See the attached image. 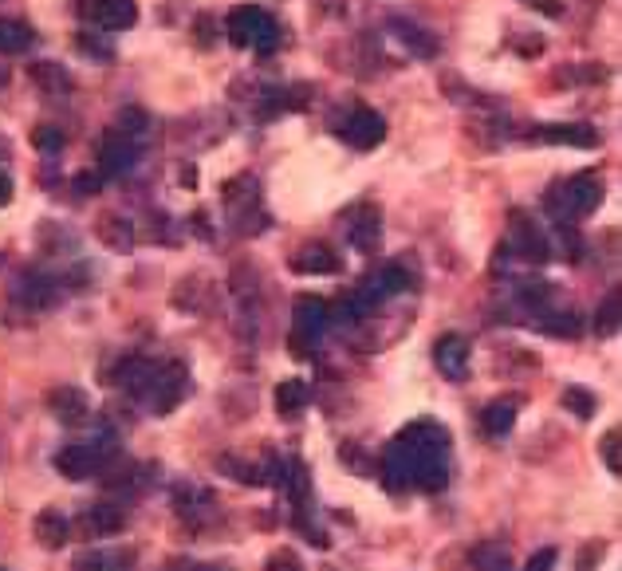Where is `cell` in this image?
Masks as SVG:
<instances>
[{
  "label": "cell",
  "mask_w": 622,
  "mask_h": 571,
  "mask_svg": "<svg viewBox=\"0 0 622 571\" xmlns=\"http://www.w3.org/2000/svg\"><path fill=\"white\" fill-rule=\"evenodd\" d=\"M445 473H449V434L434 422H418L402 430L386 453V477L394 489L414 485L434 493L445 485Z\"/></svg>",
  "instance_id": "6da1fadb"
},
{
  "label": "cell",
  "mask_w": 622,
  "mask_h": 571,
  "mask_svg": "<svg viewBox=\"0 0 622 571\" xmlns=\"http://www.w3.org/2000/svg\"><path fill=\"white\" fill-rule=\"evenodd\" d=\"M119 453V442L111 430H99L91 442H71L56 453V469H60L67 481H83L91 473H99L111 457Z\"/></svg>",
  "instance_id": "7a4b0ae2"
},
{
  "label": "cell",
  "mask_w": 622,
  "mask_h": 571,
  "mask_svg": "<svg viewBox=\"0 0 622 571\" xmlns=\"http://www.w3.org/2000/svg\"><path fill=\"white\" fill-rule=\"evenodd\" d=\"M225 32H229V40H233L237 48L272 52V48L280 44V28H276V20H272L264 8H256V4H241V8H233V12H229V20H225Z\"/></svg>",
  "instance_id": "3957f363"
},
{
  "label": "cell",
  "mask_w": 622,
  "mask_h": 571,
  "mask_svg": "<svg viewBox=\"0 0 622 571\" xmlns=\"http://www.w3.org/2000/svg\"><path fill=\"white\" fill-rule=\"evenodd\" d=\"M292 319H296V323H292V351L304 359V355H311V347L319 343V335L327 331L331 308H327L323 300H315V296H300Z\"/></svg>",
  "instance_id": "277c9868"
},
{
  "label": "cell",
  "mask_w": 622,
  "mask_h": 571,
  "mask_svg": "<svg viewBox=\"0 0 622 571\" xmlns=\"http://www.w3.org/2000/svg\"><path fill=\"white\" fill-rule=\"evenodd\" d=\"M552 201H556V209L567 213V217H591L603 205V182L595 174H575L563 186V193H556Z\"/></svg>",
  "instance_id": "5b68a950"
},
{
  "label": "cell",
  "mask_w": 622,
  "mask_h": 571,
  "mask_svg": "<svg viewBox=\"0 0 622 571\" xmlns=\"http://www.w3.org/2000/svg\"><path fill=\"white\" fill-rule=\"evenodd\" d=\"M186 386L189 382H186V371H182V367H162L158 379L150 382V390H146L142 398H146V406H150L154 414H170V410L186 398Z\"/></svg>",
  "instance_id": "8992f818"
},
{
  "label": "cell",
  "mask_w": 622,
  "mask_h": 571,
  "mask_svg": "<svg viewBox=\"0 0 622 571\" xmlns=\"http://www.w3.org/2000/svg\"><path fill=\"white\" fill-rule=\"evenodd\" d=\"M134 158H138V146H134V138H126L119 127L103 134V142H99V170H103V178L126 174V170L134 166Z\"/></svg>",
  "instance_id": "52a82bcc"
},
{
  "label": "cell",
  "mask_w": 622,
  "mask_h": 571,
  "mask_svg": "<svg viewBox=\"0 0 622 571\" xmlns=\"http://www.w3.org/2000/svg\"><path fill=\"white\" fill-rule=\"evenodd\" d=\"M87 20L103 32H126L138 20V4L134 0H91L87 4Z\"/></svg>",
  "instance_id": "ba28073f"
},
{
  "label": "cell",
  "mask_w": 622,
  "mask_h": 571,
  "mask_svg": "<svg viewBox=\"0 0 622 571\" xmlns=\"http://www.w3.org/2000/svg\"><path fill=\"white\" fill-rule=\"evenodd\" d=\"M434 363L445 379H465L469 375V343H465V335H441L434 347Z\"/></svg>",
  "instance_id": "9c48e42d"
},
{
  "label": "cell",
  "mask_w": 622,
  "mask_h": 571,
  "mask_svg": "<svg viewBox=\"0 0 622 571\" xmlns=\"http://www.w3.org/2000/svg\"><path fill=\"white\" fill-rule=\"evenodd\" d=\"M512 249L524 256V260H532V264H544V260H552V249H548V241H544V233L516 209L512 213Z\"/></svg>",
  "instance_id": "30bf717a"
},
{
  "label": "cell",
  "mask_w": 622,
  "mask_h": 571,
  "mask_svg": "<svg viewBox=\"0 0 622 571\" xmlns=\"http://www.w3.org/2000/svg\"><path fill=\"white\" fill-rule=\"evenodd\" d=\"M343 138H347L355 150H371V146H378V142L386 138V123H382V115H374V111H367V107H359V111L347 119Z\"/></svg>",
  "instance_id": "8fae6325"
},
{
  "label": "cell",
  "mask_w": 622,
  "mask_h": 571,
  "mask_svg": "<svg viewBox=\"0 0 622 571\" xmlns=\"http://www.w3.org/2000/svg\"><path fill=\"white\" fill-rule=\"evenodd\" d=\"M48 406H52V414L60 422H67V426H79V422L91 418V402H87V394L79 386H56L48 394Z\"/></svg>",
  "instance_id": "7c38bea8"
},
{
  "label": "cell",
  "mask_w": 622,
  "mask_h": 571,
  "mask_svg": "<svg viewBox=\"0 0 622 571\" xmlns=\"http://www.w3.org/2000/svg\"><path fill=\"white\" fill-rule=\"evenodd\" d=\"M134 556L126 548H87L75 556L71 571H130Z\"/></svg>",
  "instance_id": "4fadbf2b"
},
{
  "label": "cell",
  "mask_w": 622,
  "mask_h": 571,
  "mask_svg": "<svg viewBox=\"0 0 622 571\" xmlns=\"http://www.w3.org/2000/svg\"><path fill=\"white\" fill-rule=\"evenodd\" d=\"M79 532L91 536V540H103V536H115L123 532V512L111 505H91L79 516Z\"/></svg>",
  "instance_id": "5bb4252c"
},
{
  "label": "cell",
  "mask_w": 622,
  "mask_h": 571,
  "mask_svg": "<svg viewBox=\"0 0 622 571\" xmlns=\"http://www.w3.org/2000/svg\"><path fill=\"white\" fill-rule=\"evenodd\" d=\"M292 268L304 276H335L339 272V256L331 253L327 245H304L300 253L292 256Z\"/></svg>",
  "instance_id": "9a60e30c"
},
{
  "label": "cell",
  "mask_w": 622,
  "mask_h": 571,
  "mask_svg": "<svg viewBox=\"0 0 622 571\" xmlns=\"http://www.w3.org/2000/svg\"><path fill=\"white\" fill-rule=\"evenodd\" d=\"M32 528H36V540L44 548H63L67 544V532H71V524H67V516H63L60 508H44Z\"/></svg>",
  "instance_id": "2e32d148"
},
{
  "label": "cell",
  "mask_w": 622,
  "mask_h": 571,
  "mask_svg": "<svg viewBox=\"0 0 622 571\" xmlns=\"http://www.w3.org/2000/svg\"><path fill=\"white\" fill-rule=\"evenodd\" d=\"M311 402V390L304 379H284L276 386V410H280V418H296V414H304V406Z\"/></svg>",
  "instance_id": "e0dca14e"
},
{
  "label": "cell",
  "mask_w": 622,
  "mask_h": 571,
  "mask_svg": "<svg viewBox=\"0 0 622 571\" xmlns=\"http://www.w3.org/2000/svg\"><path fill=\"white\" fill-rule=\"evenodd\" d=\"M158 371H162V367H158V363H150V359H126L123 371H119V386H126L130 394H138V398H142V394L150 390V382L158 379Z\"/></svg>",
  "instance_id": "ac0fdd59"
},
{
  "label": "cell",
  "mask_w": 622,
  "mask_h": 571,
  "mask_svg": "<svg viewBox=\"0 0 622 571\" xmlns=\"http://www.w3.org/2000/svg\"><path fill=\"white\" fill-rule=\"evenodd\" d=\"M351 245L355 249H363V253H371L374 245H378V237H382V229H378V213H374L371 205H363L355 217H351Z\"/></svg>",
  "instance_id": "d6986e66"
},
{
  "label": "cell",
  "mask_w": 622,
  "mask_h": 571,
  "mask_svg": "<svg viewBox=\"0 0 622 571\" xmlns=\"http://www.w3.org/2000/svg\"><path fill=\"white\" fill-rule=\"evenodd\" d=\"M481 426L489 438H504L512 426H516V402L512 398H500V402H489L485 414H481Z\"/></svg>",
  "instance_id": "ffe728a7"
},
{
  "label": "cell",
  "mask_w": 622,
  "mask_h": 571,
  "mask_svg": "<svg viewBox=\"0 0 622 571\" xmlns=\"http://www.w3.org/2000/svg\"><path fill=\"white\" fill-rule=\"evenodd\" d=\"M95 233H99V241H103V245H111L115 253H126V249L134 245V233H130V225H126L123 217H115V213H107V217L95 225Z\"/></svg>",
  "instance_id": "44dd1931"
},
{
  "label": "cell",
  "mask_w": 622,
  "mask_h": 571,
  "mask_svg": "<svg viewBox=\"0 0 622 571\" xmlns=\"http://www.w3.org/2000/svg\"><path fill=\"white\" fill-rule=\"evenodd\" d=\"M28 75H32V83H36L40 91H48V95L71 91V75H67L60 64H32L28 67Z\"/></svg>",
  "instance_id": "7402d4cb"
},
{
  "label": "cell",
  "mask_w": 622,
  "mask_h": 571,
  "mask_svg": "<svg viewBox=\"0 0 622 571\" xmlns=\"http://www.w3.org/2000/svg\"><path fill=\"white\" fill-rule=\"evenodd\" d=\"M32 28L28 24H20V20H0V52H8V56H20V52H28L32 48Z\"/></svg>",
  "instance_id": "603a6c76"
},
{
  "label": "cell",
  "mask_w": 622,
  "mask_h": 571,
  "mask_svg": "<svg viewBox=\"0 0 622 571\" xmlns=\"http://www.w3.org/2000/svg\"><path fill=\"white\" fill-rule=\"evenodd\" d=\"M544 142H563V146H583V150H591L595 142H599V134L591 127H540L536 130Z\"/></svg>",
  "instance_id": "cb8c5ba5"
},
{
  "label": "cell",
  "mask_w": 622,
  "mask_h": 571,
  "mask_svg": "<svg viewBox=\"0 0 622 571\" xmlns=\"http://www.w3.org/2000/svg\"><path fill=\"white\" fill-rule=\"evenodd\" d=\"M619 319H622V296H619V288H615V292H607V300L599 304V316H595L599 335H615V331H619Z\"/></svg>",
  "instance_id": "d4e9b609"
},
{
  "label": "cell",
  "mask_w": 622,
  "mask_h": 571,
  "mask_svg": "<svg viewBox=\"0 0 622 571\" xmlns=\"http://www.w3.org/2000/svg\"><path fill=\"white\" fill-rule=\"evenodd\" d=\"M394 28L402 32V44H406V48H414L418 56H434V40H426V32H422V28L402 24V20H394Z\"/></svg>",
  "instance_id": "484cf974"
},
{
  "label": "cell",
  "mask_w": 622,
  "mask_h": 571,
  "mask_svg": "<svg viewBox=\"0 0 622 571\" xmlns=\"http://www.w3.org/2000/svg\"><path fill=\"white\" fill-rule=\"evenodd\" d=\"M563 406L575 410V418H591V414H595V398H591L587 390H579V386H567V390H563Z\"/></svg>",
  "instance_id": "4316f807"
},
{
  "label": "cell",
  "mask_w": 622,
  "mask_h": 571,
  "mask_svg": "<svg viewBox=\"0 0 622 571\" xmlns=\"http://www.w3.org/2000/svg\"><path fill=\"white\" fill-rule=\"evenodd\" d=\"M146 127H150V119H146L138 107H126L123 115H119V130H123L126 138H134V142L146 134Z\"/></svg>",
  "instance_id": "83f0119b"
},
{
  "label": "cell",
  "mask_w": 622,
  "mask_h": 571,
  "mask_svg": "<svg viewBox=\"0 0 622 571\" xmlns=\"http://www.w3.org/2000/svg\"><path fill=\"white\" fill-rule=\"evenodd\" d=\"M599 453H603V461H607V469L619 477L622 473V457H619V430H607L603 434V442H599Z\"/></svg>",
  "instance_id": "f1b7e54d"
},
{
  "label": "cell",
  "mask_w": 622,
  "mask_h": 571,
  "mask_svg": "<svg viewBox=\"0 0 622 571\" xmlns=\"http://www.w3.org/2000/svg\"><path fill=\"white\" fill-rule=\"evenodd\" d=\"M32 142H36V150L56 154V150H63V130L60 127H36L32 130Z\"/></svg>",
  "instance_id": "f546056e"
},
{
  "label": "cell",
  "mask_w": 622,
  "mask_h": 571,
  "mask_svg": "<svg viewBox=\"0 0 622 571\" xmlns=\"http://www.w3.org/2000/svg\"><path fill=\"white\" fill-rule=\"evenodd\" d=\"M473 560H477L485 571H508V556H504V548H497V544L477 548V556H473Z\"/></svg>",
  "instance_id": "4dcf8cb0"
},
{
  "label": "cell",
  "mask_w": 622,
  "mask_h": 571,
  "mask_svg": "<svg viewBox=\"0 0 622 571\" xmlns=\"http://www.w3.org/2000/svg\"><path fill=\"white\" fill-rule=\"evenodd\" d=\"M268 571H304V564L296 560V552L280 548V552H272V556H268Z\"/></svg>",
  "instance_id": "1f68e13d"
},
{
  "label": "cell",
  "mask_w": 622,
  "mask_h": 571,
  "mask_svg": "<svg viewBox=\"0 0 622 571\" xmlns=\"http://www.w3.org/2000/svg\"><path fill=\"white\" fill-rule=\"evenodd\" d=\"M556 568V552L552 548H544V552H536L532 560H528V568L524 571H552Z\"/></svg>",
  "instance_id": "d6a6232c"
},
{
  "label": "cell",
  "mask_w": 622,
  "mask_h": 571,
  "mask_svg": "<svg viewBox=\"0 0 622 571\" xmlns=\"http://www.w3.org/2000/svg\"><path fill=\"white\" fill-rule=\"evenodd\" d=\"M12 201V182H8V174H0V205H8Z\"/></svg>",
  "instance_id": "836d02e7"
},
{
  "label": "cell",
  "mask_w": 622,
  "mask_h": 571,
  "mask_svg": "<svg viewBox=\"0 0 622 571\" xmlns=\"http://www.w3.org/2000/svg\"><path fill=\"white\" fill-rule=\"evenodd\" d=\"M201 571H225V568H201Z\"/></svg>",
  "instance_id": "e575fe53"
}]
</instances>
